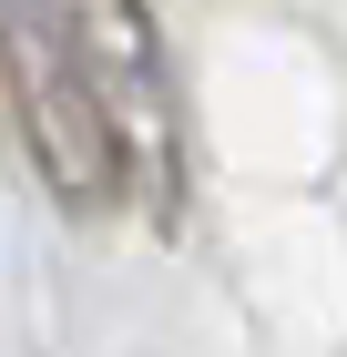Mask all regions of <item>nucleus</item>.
<instances>
[{
    "label": "nucleus",
    "instance_id": "obj_1",
    "mask_svg": "<svg viewBox=\"0 0 347 357\" xmlns=\"http://www.w3.org/2000/svg\"><path fill=\"white\" fill-rule=\"evenodd\" d=\"M21 133L41 153V184L72 215H112L143 174H174L163 123V61L133 0H10L0 21Z\"/></svg>",
    "mask_w": 347,
    "mask_h": 357
}]
</instances>
